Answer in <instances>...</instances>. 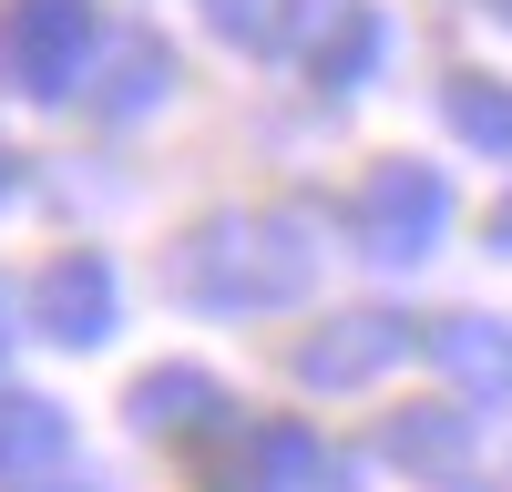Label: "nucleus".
Listing matches in <instances>:
<instances>
[{
	"instance_id": "6e6552de",
	"label": "nucleus",
	"mask_w": 512,
	"mask_h": 492,
	"mask_svg": "<svg viewBox=\"0 0 512 492\" xmlns=\"http://www.w3.org/2000/svg\"><path fill=\"white\" fill-rule=\"evenodd\" d=\"M451 123L472 144H512V93H482V82H451Z\"/></svg>"
},
{
	"instance_id": "7ed1b4c3",
	"label": "nucleus",
	"mask_w": 512,
	"mask_h": 492,
	"mask_svg": "<svg viewBox=\"0 0 512 492\" xmlns=\"http://www.w3.org/2000/svg\"><path fill=\"white\" fill-rule=\"evenodd\" d=\"M359 236H369V257H420L441 236V175L431 164H379L359 195Z\"/></svg>"
},
{
	"instance_id": "9d476101",
	"label": "nucleus",
	"mask_w": 512,
	"mask_h": 492,
	"mask_svg": "<svg viewBox=\"0 0 512 492\" xmlns=\"http://www.w3.org/2000/svg\"><path fill=\"white\" fill-rule=\"evenodd\" d=\"M461 369H472V380H512V339H482V328H451V339H441Z\"/></svg>"
},
{
	"instance_id": "f8f14e48",
	"label": "nucleus",
	"mask_w": 512,
	"mask_h": 492,
	"mask_svg": "<svg viewBox=\"0 0 512 492\" xmlns=\"http://www.w3.org/2000/svg\"><path fill=\"white\" fill-rule=\"evenodd\" d=\"M0 195H11V154H0Z\"/></svg>"
},
{
	"instance_id": "9b49d317",
	"label": "nucleus",
	"mask_w": 512,
	"mask_h": 492,
	"mask_svg": "<svg viewBox=\"0 0 512 492\" xmlns=\"http://www.w3.org/2000/svg\"><path fill=\"white\" fill-rule=\"evenodd\" d=\"M216 31H236V41H267V31H277V0H216Z\"/></svg>"
},
{
	"instance_id": "423d86ee",
	"label": "nucleus",
	"mask_w": 512,
	"mask_h": 492,
	"mask_svg": "<svg viewBox=\"0 0 512 492\" xmlns=\"http://www.w3.org/2000/svg\"><path fill=\"white\" fill-rule=\"evenodd\" d=\"M390 349H400V328H390V318H359V339L308 349V369H318V380H359V369H369V359H390Z\"/></svg>"
},
{
	"instance_id": "f257e3e1",
	"label": "nucleus",
	"mask_w": 512,
	"mask_h": 492,
	"mask_svg": "<svg viewBox=\"0 0 512 492\" xmlns=\"http://www.w3.org/2000/svg\"><path fill=\"white\" fill-rule=\"evenodd\" d=\"M82 52H93V0H11V11H0V72H11L31 103L72 93Z\"/></svg>"
},
{
	"instance_id": "39448f33",
	"label": "nucleus",
	"mask_w": 512,
	"mask_h": 492,
	"mask_svg": "<svg viewBox=\"0 0 512 492\" xmlns=\"http://www.w3.org/2000/svg\"><path fill=\"white\" fill-rule=\"evenodd\" d=\"M41 318H52V339H103L113 318V277L93 257H62L52 277H41Z\"/></svg>"
},
{
	"instance_id": "f03ea898",
	"label": "nucleus",
	"mask_w": 512,
	"mask_h": 492,
	"mask_svg": "<svg viewBox=\"0 0 512 492\" xmlns=\"http://www.w3.org/2000/svg\"><path fill=\"white\" fill-rule=\"evenodd\" d=\"M297 277H308V246H287V226H216L185 246L195 298H287Z\"/></svg>"
},
{
	"instance_id": "20e7f679",
	"label": "nucleus",
	"mask_w": 512,
	"mask_h": 492,
	"mask_svg": "<svg viewBox=\"0 0 512 492\" xmlns=\"http://www.w3.org/2000/svg\"><path fill=\"white\" fill-rule=\"evenodd\" d=\"M308 62L318 82H359L379 62V11L369 0H308Z\"/></svg>"
},
{
	"instance_id": "1a4fd4ad",
	"label": "nucleus",
	"mask_w": 512,
	"mask_h": 492,
	"mask_svg": "<svg viewBox=\"0 0 512 492\" xmlns=\"http://www.w3.org/2000/svg\"><path fill=\"white\" fill-rule=\"evenodd\" d=\"M164 82H175V62H164L154 41H134V52H123V82H113V113H144Z\"/></svg>"
},
{
	"instance_id": "ddd939ff",
	"label": "nucleus",
	"mask_w": 512,
	"mask_h": 492,
	"mask_svg": "<svg viewBox=\"0 0 512 492\" xmlns=\"http://www.w3.org/2000/svg\"><path fill=\"white\" fill-rule=\"evenodd\" d=\"M492 11H502V21H512V0H492Z\"/></svg>"
},
{
	"instance_id": "0eeeda50",
	"label": "nucleus",
	"mask_w": 512,
	"mask_h": 492,
	"mask_svg": "<svg viewBox=\"0 0 512 492\" xmlns=\"http://www.w3.org/2000/svg\"><path fill=\"white\" fill-rule=\"evenodd\" d=\"M41 451H62V421L41 400H11L0 410V462H41Z\"/></svg>"
}]
</instances>
